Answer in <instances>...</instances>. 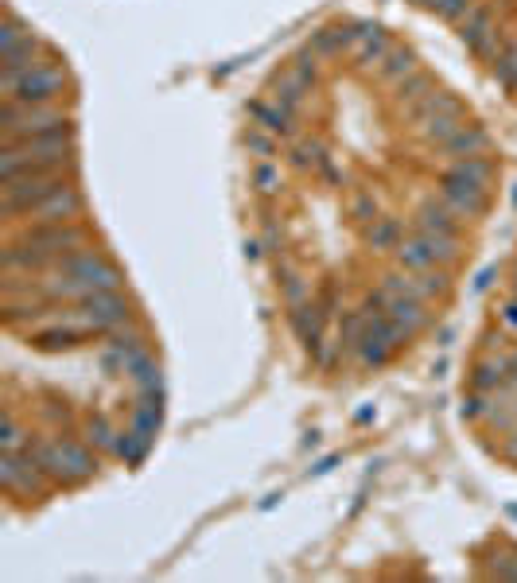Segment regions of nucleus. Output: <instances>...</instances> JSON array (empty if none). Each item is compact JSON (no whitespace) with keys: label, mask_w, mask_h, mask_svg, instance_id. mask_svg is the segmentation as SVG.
I'll return each mask as SVG.
<instances>
[{"label":"nucleus","mask_w":517,"mask_h":583,"mask_svg":"<svg viewBox=\"0 0 517 583\" xmlns=\"http://www.w3.org/2000/svg\"><path fill=\"white\" fill-rule=\"evenodd\" d=\"M0 86H5V94L12 101H20V106H47V101L62 89V71L47 67V62H32L28 71L0 78Z\"/></svg>","instance_id":"nucleus-1"},{"label":"nucleus","mask_w":517,"mask_h":583,"mask_svg":"<svg viewBox=\"0 0 517 583\" xmlns=\"http://www.w3.org/2000/svg\"><path fill=\"white\" fill-rule=\"evenodd\" d=\"M79 307V315L89 323V331L94 334H118L128 327V307L118 292H94L86 296V300L74 304Z\"/></svg>","instance_id":"nucleus-2"},{"label":"nucleus","mask_w":517,"mask_h":583,"mask_svg":"<svg viewBox=\"0 0 517 583\" xmlns=\"http://www.w3.org/2000/svg\"><path fill=\"white\" fill-rule=\"evenodd\" d=\"M59 187H67L59 175H20V179H8L5 183V214H20V211H35L43 199H51Z\"/></svg>","instance_id":"nucleus-3"},{"label":"nucleus","mask_w":517,"mask_h":583,"mask_svg":"<svg viewBox=\"0 0 517 583\" xmlns=\"http://www.w3.org/2000/svg\"><path fill=\"white\" fill-rule=\"evenodd\" d=\"M417 233H436V238H459V214L447 202H428L417 218Z\"/></svg>","instance_id":"nucleus-4"},{"label":"nucleus","mask_w":517,"mask_h":583,"mask_svg":"<svg viewBox=\"0 0 517 583\" xmlns=\"http://www.w3.org/2000/svg\"><path fill=\"white\" fill-rule=\"evenodd\" d=\"M82 206V194L74 191V187H59L55 194H51V199H43L40 206H35L32 214H40L43 222H62V218L67 214H74Z\"/></svg>","instance_id":"nucleus-5"},{"label":"nucleus","mask_w":517,"mask_h":583,"mask_svg":"<svg viewBox=\"0 0 517 583\" xmlns=\"http://www.w3.org/2000/svg\"><path fill=\"white\" fill-rule=\"evenodd\" d=\"M385 315H390V319L397 323V327H405L409 334H412V331H420L424 323H428V315H424L420 300H412V296H393L390 307H385Z\"/></svg>","instance_id":"nucleus-6"},{"label":"nucleus","mask_w":517,"mask_h":583,"mask_svg":"<svg viewBox=\"0 0 517 583\" xmlns=\"http://www.w3.org/2000/svg\"><path fill=\"white\" fill-rule=\"evenodd\" d=\"M292 327L307 350L323 346V311L319 307H292Z\"/></svg>","instance_id":"nucleus-7"},{"label":"nucleus","mask_w":517,"mask_h":583,"mask_svg":"<svg viewBox=\"0 0 517 583\" xmlns=\"http://www.w3.org/2000/svg\"><path fill=\"white\" fill-rule=\"evenodd\" d=\"M483 145H486V133H483V128H467V125H459L456 133L444 140V148L459 152V155H478V148H483Z\"/></svg>","instance_id":"nucleus-8"},{"label":"nucleus","mask_w":517,"mask_h":583,"mask_svg":"<svg viewBox=\"0 0 517 583\" xmlns=\"http://www.w3.org/2000/svg\"><path fill=\"white\" fill-rule=\"evenodd\" d=\"M148 444H152V436H145V432H136V428H133V432H121L118 447H113V456L125 459V463H136V459H145Z\"/></svg>","instance_id":"nucleus-9"},{"label":"nucleus","mask_w":517,"mask_h":583,"mask_svg":"<svg viewBox=\"0 0 517 583\" xmlns=\"http://www.w3.org/2000/svg\"><path fill=\"white\" fill-rule=\"evenodd\" d=\"M89 439H94V444L101 447V451H109V456H113V447H118V439H121V432H118V428H113L109 420H94V424H89Z\"/></svg>","instance_id":"nucleus-10"},{"label":"nucleus","mask_w":517,"mask_h":583,"mask_svg":"<svg viewBox=\"0 0 517 583\" xmlns=\"http://www.w3.org/2000/svg\"><path fill=\"white\" fill-rule=\"evenodd\" d=\"M245 145H249V152L261 155V160H268V155L277 152V136L268 133V128L257 125V128H249V136H245Z\"/></svg>","instance_id":"nucleus-11"},{"label":"nucleus","mask_w":517,"mask_h":583,"mask_svg":"<svg viewBox=\"0 0 517 583\" xmlns=\"http://www.w3.org/2000/svg\"><path fill=\"white\" fill-rule=\"evenodd\" d=\"M253 183H257V191H277L280 187V172L268 160H261V164H253Z\"/></svg>","instance_id":"nucleus-12"},{"label":"nucleus","mask_w":517,"mask_h":583,"mask_svg":"<svg viewBox=\"0 0 517 583\" xmlns=\"http://www.w3.org/2000/svg\"><path fill=\"white\" fill-rule=\"evenodd\" d=\"M397 238H400V222H393V218H381V222H373V230H370L373 245H393Z\"/></svg>","instance_id":"nucleus-13"},{"label":"nucleus","mask_w":517,"mask_h":583,"mask_svg":"<svg viewBox=\"0 0 517 583\" xmlns=\"http://www.w3.org/2000/svg\"><path fill=\"white\" fill-rule=\"evenodd\" d=\"M381 62H385V71H390L393 78H400V82L417 74V71H412V59H409V55H400V51H393V47H390V55H385Z\"/></svg>","instance_id":"nucleus-14"},{"label":"nucleus","mask_w":517,"mask_h":583,"mask_svg":"<svg viewBox=\"0 0 517 583\" xmlns=\"http://www.w3.org/2000/svg\"><path fill=\"white\" fill-rule=\"evenodd\" d=\"M471 8H475V0H436L432 12H439L444 20H463Z\"/></svg>","instance_id":"nucleus-15"},{"label":"nucleus","mask_w":517,"mask_h":583,"mask_svg":"<svg viewBox=\"0 0 517 583\" xmlns=\"http://www.w3.org/2000/svg\"><path fill=\"white\" fill-rule=\"evenodd\" d=\"M284 292H288V304H292V307H300V300L307 296V284L296 280V277H288V280H284Z\"/></svg>","instance_id":"nucleus-16"},{"label":"nucleus","mask_w":517,"mask_h":583,"mask_svg":"<svg viewBox=\"0 0 517 583\" xmlns=\"http://www.w3.org/2000/svg\"><path fill=\"white\" fill-rule=\"evenodd\" d=\"M498 323H502V327H506L510 334H517V296H513V300H510L506 307L498 311Z\"/></svg>","instance_id":"nucleus-17"},{"label":"nucleus","mask_w":517,"mask_h":583,"mask_svg":"<svg viewBox=\"0 0 517 583\" xmlns=\"http://www.w3.org/2000/svg\"><path fill=\"white\" fill-rule=\"evenodd\" d=\"M506 456H510V459H517V428H513L510 439H506Z\"/></svg>","instance_id":"nucleus-18"}]
</instances>
